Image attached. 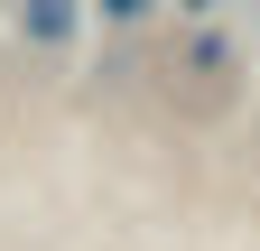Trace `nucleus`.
Instances as JSON below:
<instances>
[{"label": "nucleus", "mask_w": 260, "mask_h": 251, "mask_svg": "<svg viewBox=\"0 0 260 251\" xmlns=\"http://www.w3.org/2000/svg\"><path fill=\"white\" fill-rule=\"evenodd\" d=\"M75 28H84L75 0H19V38L28 47H75Z\"/></svg>", "instance_id": "1"}, {"label": "nucleus", "mask_w": 260, "mask_h": 251, "mask_svg": "<svg viewBox=\"0 0 260 251\" xmlns=\"http://www.w3.org/2000/svg\"><path fill=\"white\" fill-rule=\"evenodd\" d=\"M149 10H158V0H103V19H121V28H130V19H149Z\"/></svg>", "instance_id": "2"}, {"label": "nucleus", "mask_w": 260, "mask_h": 251, "mask_svg": "<svg viewBox=\"0 0 260 251\" xmlns=\"http://www.w3.org/2000/svg\"><path fill=\"white\" fill-rule=\"evenodd\" d=\"M177 10H195V19H205V10H214V0H177Z\"/></svg>", "instance_id": "3"}]
</instances>
